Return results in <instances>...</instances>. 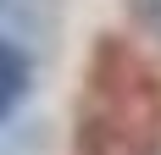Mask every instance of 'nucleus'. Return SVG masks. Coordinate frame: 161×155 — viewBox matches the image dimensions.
<instances>
[{
    "label": "nucleus",
    "instance_id": "nucleus-1",
    "mask_svg": "<svg viewBox=\"0 0 161 155\" xmlns=\"http://www.w3.org/2000/svg\"><path fill=\"white\" fill-rule=\"evenodd\" d=\"M28 89H33V61H28V50L11 45V39L0 33V122L17 116V105L28 100Z\"/></svg>",
    "mask_w": 161,
    "mask_h": 155
},
{
    "label": "nucleus",
    "instance_id": "nucleus-2",
    "mask_svg": "<svg viewBox=\"0 0 161 155\" xmlns=\"http://www.w3.org/2000/svg\"><path fill=\"white\" fill-rule=\"evenodd\" d=\"M139 17H145L150 28H156V33H161V0H139Z\"/></svg>",
    "mask_w": 161,
    "mask_h": 155
}]
</instances>
